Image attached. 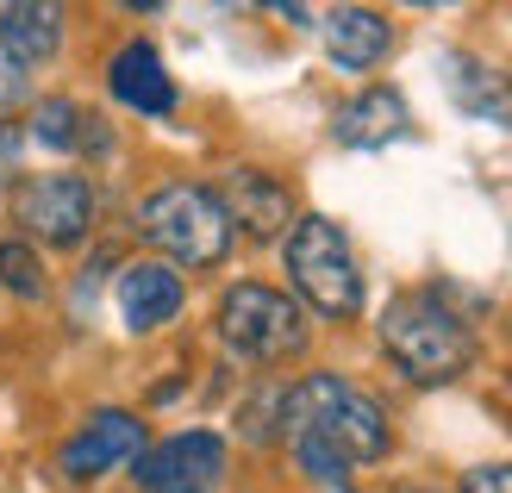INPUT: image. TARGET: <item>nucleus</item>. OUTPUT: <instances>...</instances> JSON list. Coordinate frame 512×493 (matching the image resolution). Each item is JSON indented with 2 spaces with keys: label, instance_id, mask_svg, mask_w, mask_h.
I'll return each mask as SVG.
<instances>
[{
  "label": "nucleus",
  "instance_id": "obj_1",
  "mask_svg": "<svg viewBox=\"0 0 512 493\" xmlns=\"http://www.w3.org/2000/svg\"><path fill=\"white\" fill-rule=\"evenodd\" d=\"M281 437L319 487H344L356 469L388 456L394 431L375 394H363L344 375H306L281 394Z\"/></svg>",
  "mask_w": 512,
  "mask_h": 493
},
{
  "label": "nucleus",
  "instance_id": "obj_2",
  "mask_svg": "<svg viewBox=\"0 0 512 493\" xmlns=\"http://www.w3.org/2000/svg\"><path fill=\"white\" fill-rule=\"evenodd\" d=\"M381 350L419 387H444L463 369H475V331L463 313H450L438 288H413V294L388 300V313H381Z\"/></svg>",
  "mask_w": 512,
  "mask_h": 493
},
{
  "label": "nucleus",
  "instance_id": "obj_3",
  "mask_svg": "<svg viewBox=\"0 0 512 493\" xmlns=\"http://www.w3.org/2000/svg\"><path fill=\"white\" fill-rule=\"evenodd\" d=\"M138 231L163 256H175L182 269H219L225 256H232V238H238L232 213H225L219 194L200 188V181H169V188H157L138 206Z\"/></svg>",
  "mask_w": 512,
  "mask_h": 493
},
{
  "label": "nucleus",
  "instance_id": "obj_4",
  "mask_svg": "<svg viewBox=\"0 0 512 493\" xmlns=\"http://www.w3.org/2000/svg\"><path fill=\"white\" fill-rule=\"evenodd\" d=\"M288 275H294V288L306 294L313 313H325V319H356L363 313V269H356V256H350L344 225H331L319 213L294 219V231H288Z\"/></svg>",
  "mask_w": 512,
  "mask_h": 493
},
{
  "label": "nucleus",
  "instance_id": "obj_5",
  "mask_svg": "<svg viewBox=\"0 0 512 493\" xmlns=\"http://www.w3.org/2000/svg\"><path fill=\"white\" fill-rule=\"evenodd\" d=\"M213 331H219V344L232 356H244V362H288V356L306 350L300 306L281 288H263V281H238V288H225Z\"/></svg>",
  "mask_w": 512,
  "mask_h": 493
},
{
  "label": "nucleus",
  "instance_id": "obj_6",
  "mask_svg": "<svg viewBox=\"0 0 512 493\" xmlns=\"http://www.w3.org/2000/svg\"><path fill=\"white\" fill-rule=\"evenodd\" d=\"M13 213L32 238L75 250L94 225V188H88V175H75V169H50V175H32L13 194Z\"/></svg>",
  "mask_w": 512,
  "mask_h": 493
},
{
  "label": "nucleus",
  "instance_id": "obj_7",
  "mask_svg": "<svg viewBox=\"0 0 512 493\" xmlns=\"http://www.w3.org/2000/svg\"><path fill=\"white\" fill-rule=\"evenodd\" d=\"M132 475L144 493H213L225 481V437L219 431H175L132 462Z\"/></svg>",
  "mask_w": 512,
  "mask_h": 493
},
{
  "label": "nucleus",
  "instance_id": "obj_8",
  "mask_svg": "<svg viewBox=\"0 0 512 493\" xmlns=\"http://www.w3.org/2000/svg\"><path fill=\"white\" fill-rule=\"evenodd\" d=\"M138 456H144V425L132 419V412L107 406L63 444L57 469L69 481H100V475H113V469H125V462H138Z\"/></svg>",
  "mask_w": 512,
  "mask_h": 493
},
{
  "label": "nucleus",
  "instance_id": "obj_9",
  "mask_svg": "<svg viewBox=\"0 0 512 493\" xmlns=\"http://www.w3.org/2000/svg\"><path fill=\"white\" fill-rule=\"evenodd\" d=\"M219 206L232 213V225L250 231V238H281V231H294V194L263 169H232L225 188H219Z\"/></svg>",
  "mask_w": 512,
  "mask_h": 493
},
{
  "label": "nucleus",
  "instance_id": "obj_10",
  "mask_svg": "<svg viewBox=\"0 0 512 493\" xmlns=\"http://www.w3.org/2000/svg\"><path fill=\"white\" fill-rule=\"evenodd\" d=\"M444 88L456 100V113L463 119H481V125H512V75L469 57V50H450L444 57Z\"/></svg>",
  "mask_w": 512,
  "mask_h": 493
},
{
  "label": "nucleus",
  "instance_id": "obj_11",
  "mask_svg": "<svg viewBox=\"0 0 512 493\" xmlns=\"http://www.w3.org/2000/svg\"><path fill=\"white\" fill-rule=\"evenodd\" d=\"M182 300H188V288H182V275H175L169 263H132L119 275V319H125V331H163L175 313H182Z\"/></svg>",
  "mask_w": 512,
  "mask_h": 493
},
{
  "label": "nucleus",
  "instance_id": "obj_12",
  "mask_svg": "<svg viewBox=\"0 0 512 493\" xmlns=\"http://www.w3.org/2000/svg\"><path fill=\"white\" fill-rule=\"evenodd\" d=\"M319 38H325V57L338 69H375L394 44V25L375 7H331L319 19Z\"/></svg>",
  "mask_w": 512,
  "mask_h": 493
},
{
  "label": "nucleus",
  "instance_id": "obj_13",
  "mask_svg": "<svg viewBox=\"0 0 512 493\" xmlns=\"http://www.w3.org/2000/svg\"><path fill=\"white\" fill-rule=\"evenodd\" d=\"M107 88H113V100H125L132 113H150V119L175 113V82H169L163 57H157L150 44H125V50H113Z\"/></svg>",
  "mask_w": 512,
  "mask_h": 493
},
{
  "label": "nucleus",
  "instance_id": "obj_14",
  "mask_svg": "<svg viewBox=\"0 0 512 493\" xmlns=\"http://www.w3.org/2000/svg\"><path fill=\"white\" fill-rule=\"evenodd\" d=\"M63 44V7H50V0H0V50L19 57L25 69L57 57Z\"/></svg>",
  "mask_w": 512,
  "mask_h": 493
},
{
  "label": "nucleus",
  "instance_id": "obj_15",
  "mask_svg": "<svg viewBox=\"0 0 512 493\" xmlns=\"http://www.w3.org/2000/svg\"><path fill=\"white\" fill-rule=\"evenodd\" d=\"M32 138L50 144V150H63V157H94V150H107V125H100V113H88L82 100L50 94L32 113Z\"/></svg>",
  "mask_w": 512,
  "mask_h": 493
},
{
  "label": "nucleus",
  "instance_id": "obj_16",
  "mask_svg": "<svg viewBox=\"0 0 512 493\" xmlns=\"http://www.w3.org/2000/svg\"><path fill=\"white\" fill-rule=\"evenodd\" d=\"M400 132H406V100L394 88H363L338 113V144H350V150H381Z\"/></svg>",
  "mask_w": 512,
  "mask_h": 493
},
{
  "label": "nucleus",
  "instance_id": "obj_17",
  "mask_svg": "<svg viewBox=\"0 0 512 493\" xmlns=\"http://www.w3.org/2000/svg\"><path fill=\"white\" fill-rule=\"evenodd\" d=\"M0 288L7 294H25V300H44V263H38V250L25 244V238H7L0 244Z\"/></svg>",
  "mask_w": 512,
  "mask_h": 493
},
{
  "label": "nucleus",
  "instance_id": "obj_18",
  "mask_svg": "<svg viewBox=\"0 0 512 493\" xmlns=\"http://www.w3.org/2000/svg\"><path fill=\"white\" fill-rule=\"evenodd\" d=\"M25 94H32V69L0 50V125H7V119L25 107Z\"/></svg>",
  "mask_w": 512,
  "mask_h": 493
},
{
  "label": "nucleus",
  "instance_id": "obj_19",
  "mask_svg": "<svg viewBox=\"0 0 512 493\" xmlns=\"http://www.w3.org/2000/svg\"><path fill=\"white\" fill-rule=\"evenodd\" d=\"M463 493H512V462H488V469H469Z\"/></svg>",
  "mask_w": 512,
  "mask_h": 493
},
{
  "label": "nucleus",
  "instance_id": "obj_20",
  "mask_svg": "<svg viewBox=\"0 0 512 493\" xmlns=\"http://www.w3.org/2000/svg\"><path fill=\"white\" fill-rule=\"evenodd\" d=\"M494 400H500V412H506V425H512V375H506V381L494 387Z\"/></svg>",
  "mask_w": 512,
  "mask_h": 493
},
{
  "label": "nucleus",
  "instance_id": "obj_21",
  "mask_svg": "<svg viewBox=\"0 0 512 493\" xmlns=\"http://www.w3.org/2000/svg\"><path fill=\"white\" fill-rule=\"evenodd\" d=\"M0 175H13V132H0Z\"/></svg>",
  "mask_w": 512,
  "mask_h": 493
}]
</instances>
